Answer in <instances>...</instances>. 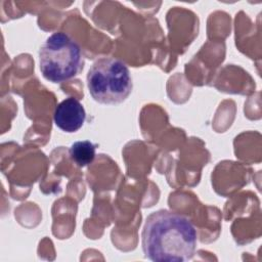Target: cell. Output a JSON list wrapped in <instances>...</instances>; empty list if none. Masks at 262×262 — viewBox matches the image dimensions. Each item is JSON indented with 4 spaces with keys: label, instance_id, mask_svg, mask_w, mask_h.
Here are the masks:
<instances>
[{
    "label": "cell",
    "instance_id": "obj_1",
    "mask_svg": "<svg viewBox=\"0 0 262 262\" xmlns=\"http://www.w3.org/2000/svg\"><path fill=\"white\" fill-rule=\"evenodd\" d=\"M141 246L145 258L151 261H188L196 251L198 231L187 217L161 209L147 216L141 233Z\"/></svg>",
    "mask_w": 262,
    "mask_h": 262
},
{
    "label": "cell",
    "instance_id": "obj_2",
    "mask_svg": "<svg viewBox=\"0 0 262 262\" xmlns=\"http://www.w3.org/2000/svg\"><path fill=\"white\" fill-rule=\"evenodd\" d=\"M39 64L46 80L62 83L76 77L82 70V48L69 34L54 32L40 47Z\"/></svg>",
    "mask_w": 262,
    "mask_h": 262
},
{
    "label": "cell",
    "instance_id": "obj_3",
    "mask_svg": "<svg viewBox=\"0 0 262 262\" xmlns=\"http://www.w3.org/2000/svg\"><path fill=\"white\" fill-rule=\"evenodd\" d=\"M87 87L95 101L118 104L130 95L133 82L124 61L115 57H101L95 60L88 71Z\"/></svg>",
    "mask_w": 262,
    "mask_h": 262
},
{
    "label": "cell",
    "instance_id": "obj_4",
    "mask_svg": "<svg viewBox=\"0 0 262 262\" xmlns=\"http://www.w3.org/2000/svg\"><path fill=\"white\" fill-rule=\"evenodd\" d=\"M53 120L60 130L73 133L84 125L86 112L83 104L77 98L68 97L60 101L55 107Z\"/></svg>",
    "mask_w": 262,
    "mask_h": 262
},
{
    "label": "cell",
    "instance_id": "obj_5",
    "mask_svg": "<svg viewBox=\"0 0 262 262\" xmlns=\"http://www.w3.org/2000/svg\"><path fill=\"white\" fill-rule=\"evenodd\" d=\"M69 154L71 160L78 167H86L95 158V145L90 140L76 141L71 145Z\"/></svg>",
    "mask_w": 262,
    "mask_h": 262
}]
</instances>
